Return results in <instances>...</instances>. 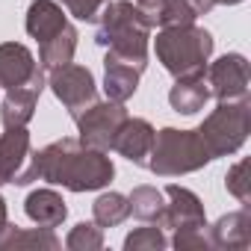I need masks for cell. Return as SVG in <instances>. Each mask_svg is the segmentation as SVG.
<instances>
[{
	"mask_svg": "<svg viewBox=\"0 0 251 251\" xmlns=\"http://www.w3.org/2000/svg\"><path fill=\"white\" fill-rule=\"evenodd\" d=\"M36 166L39 177L68 186L71 192L100 189L112 177V163L103 157V151L89 148L77 139H59L45 151H36Z\"/></svg>",
	"mask_w": 251,
	"mask_h": 251,
	"instance_id": "obj_1",
	"label": "cell"
},
{
	"mask_svg": "<svg viewBox=\"0 0 251 251\" xmlns=\"http://www.w3.org/2000/svg\"><path fill=\"white\" fill-rule=\"evenodd\" d=\"M151 18L127 3V0H115L106 3V9L100 12V24H98V45H109V53L124 56L136 65H148V30H151Z\"/></svg>",
	"mask_w": 251,
	"mask_h": 251,
	"instance_id": "obj_2",
	"label": "cell"
},
{
	"mask_svg": "<svg viewBox=\"0 0 251 251\" xmlns=\"http://www.w3.org/2000/svg\"><path fill=\"white\" fill-rule=\"evenodd\" d=\"M27 33L39 39V62L45 68H59L68 65L74 50H77V30L65 21L62 9L53 0H36L27 12Z\"/></svg>",
	"mask_w": 251,
	"mask_h": 251,
	"instance_id": "obj_3",
	"label": "cell"
},
{
	"mask_svg": "<svg viewBox=\"0 0 251 251\" xmlns=\"http://www.w3.org/2000/svg\"><path fill=\"white\" fill-rule=\"evenodd\" d=\"M210 53H213V36L201 27H192V24L163 27V33L157 36V56L163 68L177 80L204 74Z\"/></svg>",
	"mask_w": 251,
	"mask_h": 251,
	"instance_id": "obj_4",
	"label": "cell"
},
{
	"mask_svg": "<svg viewBox=\"0 0 251 251\" xmlns=\"http://www.w3.org/2000/svg\"><path fill=\"white\" fill-rule=\"evenodd\" d=\"M151 157L154 160H148V169L163 175V177L195 172V169H201L204 163L213 160L204 139L198 136V130H175V127H166V130L154 133Z\"/></svg>",
	"mask_w": 251,
	"mask_h": 251,
	"instance_id": "obj_5",
	"label": "cell"
},
{
	"mask_svg": "<svg viewBox=\"0 0 251 251\" xmlns=\"http://www.w3.org/2000/svg\"><path fill=\"white\" fill-rule=\"evenodd\" d=\"M198 136L204 139L210 157L233 154L248 136V100H222L219 109H213L198 127Z\"/></svg>",
	"mask_w": 251,
	"mask_h": 251,
	"instance_id": "obj_6",
	"label": "cell"
},
{
	"mask_svg": "<svg viewBox=\"0 0 251 251\" xmlns=\"http://www.w3.org/2000/svg\"><path fill=\"white\" fill-rule=\"evenodd\" d=\"M39 177L36 166V151L30 148V136L24 127H6L0 136V183H15L27 186L30 180Z\"/></svg>",
	"mask_w": 251,
	"mask_h": 251,
	"instance_id": "obj_7",
	"label": "cell"
},
{
	"mask_svg": "<svg viewBox=\"0 0 251 251\" xmlns=\"http://www.w3.org/2000/svg\"><path fill=\"white\" fill-rule=\"evenodd\" d=\"M124 118H127V109L121 106V100H106V103L95 100L86 112H80L74 118L80 127V142L89 148H98V151H109Z\"/></svg>",
	"mask_w": 251,
	"mask_h": 251,
	"instance_id": "obj_8",
	"label": "cell"
},
{
	"mask_svg": "<svg viewBox=\"0 0 251 251\" xmlns=\"http://www.w3.org/2000/svg\"><path fill=\"white\" fill-rule=\"evenodd\" d=\"M50 89H53V95L68 106L71 118H77L80 112H86V109L98 100L95 77H92L89 68H80V65H59V68H53Z\"/></svg>",
	"mask_w": 251,
	"mask_h": 251,
	"instance_id": "obj_9",
	"label": "cell"
},
{
	"mask_svg": "<svg viewBox=\"0 0 251 251\" xmlns=\"http://www.w3.org/2000/svg\"><path fill=\"white\" fill-rule=\"evenodd\" d=\"M204 71H207L210 95H216L219 100L245 98V92H248V62H245L242 53H227Z\"/></svg>",
	"mask_w": 251,
	"mask_h": 251,
	"instance_id": "obj_10",
	"label": "cell"
},
{
	"mask_svg": "<svg viewBox=\"0 0 251 251\" xmlns=\"http://www.w3.org/2000/svg\"><path fill=\"white\" fill-rule=\"evenodd\" d=\"M30 83H45L42 68L36 65L33 53L15 42L0 45V86L18 89V86H30Z\"/></svg>",
	"mask_w": 251,
	"mask_h": 251,
	"instance_id": "obj_11",
	"label": "cell"
},
{
	"mask_svg": "<svg viewBox=\"0 0 251 251\" xmlns=\"http://www.w3.org/2000/svg\"><path fill=\"white\" fill-rule=\"evenodd\" d=\"M151 145H154V127L145 118H124V124L115 133V142H112V148L121 157H127L136 166H148Z\"/></svg>",
	"mask_w": 251,
	"mask_h": 251,
	"instance_id": "obj_12",
	"label": "cell"
},
{
	"mask_svg": "<svg viewBox=\"0 0 251 251\" xmlns=\"http://www.w3.org/2000/svg\"><path fill=\"white\" fill-rule=\"evenodd\" d=\"M166 195L172 198V204H166V213H163V225L169 227H177V230H198V227H207L204 225V210H201V201L183 189V186H169Z\"/></svg>",
	"mask_w": 251,
	"mask_h": 251,
	"instance_id": "obj_13",
	"label": "cell"
},
{
	"mask_svg": "<svg viewBox=\"0 0 251 251\" xmlns=\"http://www.w3.org/2000/svg\"><path fill=\"white\" fill-rule=\"evenodd\" d=\"M145 68L124 59V56H115V53H106V80H103V89H106V98L109 100H127L133 92H136V83H139V74Z\"/></svg>",
	"mask_w": 251,
	"mask_h": 251,
	"instance_id": "obj_14",
	"label": "cell"
},
{
	"mask_svg": "<svg viewBox=\"0 0 251 251\" xmlns=\"http://www.w3.org/2000/svg\"><path fill=\"white\" fill-rule=\"evenodd\" d=\"M42 86L45 83H30V86H18V89H9L6 100H3V127H27V121L33 118V109H36V100L42 95Z\"/></svg>",
	"mask_w": 251,
	"mask_h": 251,
	"instance_id": "obj_15",
	"label": "cell"
},
{
	"mask_svg": "<svg viewBox=\"0 0 251 251\" xmlns=\"http://www.w3.org/2000/svg\"><path fill=\"white\" fill-rule=\"evenodd\" d=\"M210 100V83L204 74H195V77H180L177 86L169 92V103L175 112H183V115H192L198 109H204V103Z\"/></svg>",
	"mask_w": 251,
	"mask_h": 251,
	"instance_id": "obj_16",
	"label": "cell"
},
{
	"mask_svg": "<svg viewBox=\"0 0 251 251\" xmlns=\"http://www.w3.org/2000/svg\"><path fill=\"white\" fill-rule=\"evenodd\" d=\"M27 216L42 227H56L68 216V207L53 189H39L27 198Z\"/></svg>",
	"mask_w": 251,
	"mask_h": 251,
	"instance_id": "obj_17",
	"label": "cell"
},
{
	"mask_svg": "<svg viewBox=\"0 0 251 251\" xmlns=\"http://www.w3.org/2000/svg\"><path fill=\"white\" fill-rule=\"evenodd\" d=\"M127 216H130V201L118 192H106L95 201V222L103 227H112V225L124 222Z\"/></svg>",
	"mask_w": 251,
	"mask_h": 251,
	"instance_id": "obj_18",
	"label": "cell"
},
{
	"mask_svg": "<svg viewBox=\"0 0 251 251\" xmlns=\"http://www.w3.org/2000/svg\"><path fill=\"white\" fill-rule=\"evenodd\" d=\"M127 201H130V213H133V216L163 222L166 201H163V192H157L154 186H139V189H133V195H130Z\"/></svg>",
	"mask_w": 251,
	"mask_h": 251,
	"instance_id": "obj_19",
	"label": "cell"
},
{
	"mask_svg": "<svg viewBox=\"0 0 251 251\" xmlns=\"http://www.w3.org/2000/svg\"><path fill=\"white\" fill-rule=\"evenodd\" d=\"M100 230L95 227V225H77L74 227V233L68 236V248H80V245H86V248H100Z\"/></svg>",
	"mask_w": 251,
	"mask_h": 251,
	"instance_id": "obj_20",
	"label": "cell"
},
{
	"mask_svg": "<svg viewBox=\"0 0 251 251\" xmlns=\"http://www.w3.org/2000/svg\"><path fill=\"white\" fill-rule=\"evenodd\" d=\"M142 245H148V248H163L166 245V239L160 236V230L157 227H142V230H136V233H130L127 239H124V248H142Z\"/></svg>",
	"mask_w": 251,
	"mask_h": 251,
	"instance_id": "obj_21",
	"label": "cell"
},
{
	"mask_svg": "<svg viewBox=\"0 0 251 251\" xmlns=\"http://www.w3.org/2000/svg\"><path fill=\"white\" fill-rule=\"evenodd\" d=\"M62 3L68 6V12L80 21H95L98 18V9L103 3H109V0H62Z\"/></svg>",
	"mask_w": 251,
	"mask_h": 251,
	"instance_id": "obj_22",
	"label": "cell"
},
{
	"mask_svg": "<svg viewBox=\"0 0 251 251\" xmlns=\"http://www.w3.org/2000/svg\"><path fill=\"white\" fill-rule=\"evenodd\" d=\"M248 169V163H239V166H233V172L227 175V189L236 195V198H242V201H248V189H245V180H242V172Z\"/></svg>",
	"mask_w": 251,
	"mask_h": 251,
	"instance_id": "obj_23",
	"label": "cell"
},
{
	"mask_svg": "<svg viewBox=\"0 0 251 251\" xmlns=\"http://www.w3.org/2000/svg\"><path fill=\"white\" fill-rule=\"evenodd\" d=\"M163 3H166V0H136V6H139V9L151 18V24H157V15H160Z\"/></svg>",
	"mask_w": 251,
	"mask_h": 251,
	"instance_id": "obj_24",
	"label": "cell"
},
{
	"mask_svg": "<svg viewBox=\"0 0 251 251\" xmlns=\"http://www.w3.org/2000/svg\"><path fill=\"white\" fill-rule=\"evenodd\" d=\"M186 3L195 9V15H204V12H210L216 6V0H186Z\"/></svg>",
	"mask_w": 251,
	"mask_h": 251,
	"instance_id": "obj_25",
	"label": "cell"
},
{
	"mask_svg": "<svg viewBox=\"0 0 251 251\" xmlns=\"http://www.w3.org/2000/svg\"><path fill=\"white\" fill-rule=\"evenodd\" d=\"M0 227H6V207H3V198H0Z\"/></svg>",
	"mask_w": 251,
	"mask_h": 251,
	"instance_id": "obj_26",
	"label": "cell"
},
{
	"mask_svg": "<svg viewBox=\"0 0 251 251\" xmlns=\"http://www.w3.org/2000/svg\"><path fill=\"white\" fill-rule=\"evenodd\" d=\"M216 3H239V0H216Z\"/></svg>",
	"mask_w": 251,
	"mask_h": 251,
	"instance_id": "obj_27",
	"label": "cell"
}]
</instances>
